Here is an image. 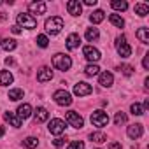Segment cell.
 <instances>
[{
    "label": "cell",
    "instance_id": "52a82bcc",
    "mask_svg": "<svg viewBox=\"0 0 149 149\" xmlns=\"http://www.w3.org/2000/svg\"><path fill=\"white\" fill-rule=\"evenodd\" d=\"M65 118H67V121L70 123V126H74V128H83V126H84V119H83L76 111H68V112L65 114Z\"/></svg>",
    "mask_w": 149,
    "mask_h": 149
},
{
    "label": "cell",
    "instance_id": "2e32d148",
    "mask_svg": "<svg viewBox=\"0 0 149 149\" xmlns=\"http://www.w3.org/2000/svg\"><path fill=\"white\" fill-rule=\"evenodd\" d=\"M79 44H81V37H79L77 33H70V35L67 37V47H68V49H76Z\"/></svg>",
    "mask_w": 149,
    "mask_h": 149
},
{
    "label": "cell",
    "instance_id": "d6986e66",
    "mask_svg": "<svg viewBox=\"0 0 149 149\" xmlns=\"http://www.w3.org/2000/svg\"><path fill=\"white\" fill-rule=\"evenodd\" d=\"M47 118H49V112H47V109H44V107H39V109L35 111V123H44V121H47Z\"/></svg>",
    "mask_w": 149,
    "mask_h": 149
},
{
    "label": "cell",
    "instance_id": "cb8c5ba5",
    "mask_svg": "<svg viewBox=\"0 0 149 149\" xmlns=\"http://www.w3.org/2000/svg\"><path fill=\"white\" fill-rule=\"evenodd\" d=\"M90 139L97 144H102V142H107V135L102 133V132H95V133H90Z\"/></svg>",
    "mask_w": 149,
    "mask_h": 149
},
{
    "label": "cell",
    "instance_id": "277c9868",
    "mask_svg": "<svg viewBox=\"0 0 149 149\" xmlns=\"http://www.w3.org/2000/svg\"><path fill=\"white\" fill-rule=\"evenodd\" d=\"M90 119H91L93 126H97V128H104V126H107V123H109V116H107V112H104V111H93Z\"/></svg>",
    "mask_w": 149,
    "mask_h": 149
},
{
    "label": "cell",
    "instance_id": "7402d4cb",
    "mask_svg": "<svg viewBox=\"0 0 149 149\" xmlns=\"http://www.w3.org/2000/svg\"><path fill=\"white\" fill-rule=\"evenodd\" d=\"M16 40L14 39H4L2 42H0V47H2L4 51H13V49H16Z\"/></svg>",
    "mask_w": 149,
    "mask_h": 149
},
{
    "label": "cell",
    "instance_id": "836d02e7",
    "mask_svg": "<svg viewBox=\"0 0 149 149\" xmlns=\"http://www.w3.org/2000/svg\"><path fill=\"white\" fill-rule=\"evenodd\" d=\"M114 123H116L118 126L123 125V123H126V114H125V112H118L116 118H114Z\"/></svg>",
    "mask_w": 149,
    "mask_h": 149
},
{
    "label": "cell",
    "instance_id": "603a6c76",
    "mask_svg": "<svg viewBox=\"0 0 149 149\" xmlns=\"http://www.w3.org/2000/svg\"><path fill=\"white\" fill-rule=\"evenodd\" d=\"M137 37L142 44H149V30L147 28H139L137 30Z\"/></svg>",
    "mask_w": 149,
    "mask_h": 149
},
{
    "label": "cell",
    "instance_id": "ba28073f",
    "mask_svg": "<svg viewBox=\"0 0 149 149\" xmlns=\"http://www.w3.org/2000/svg\"><path fill=\"white\" fill-rule=\"evenodd\" d=\"M83 53H84V58H86L88 61H98V60L102 58V56H100V51H98L97 47H93V46H84Z\"/></svg>",
    "mask_w": 149,
    "mask_h": 149
},
{
    "label": "cell",
    "instance_id": "6da1fadb",
    "mask_svg": "<svg viewBox=\"0 0 149 149\" xmlns=\"http://www.w3.org/2000/svg\"><path fill=\"white\" fill-rule=\"evenodd\" d=\"M63 19L60 18V16H53V18H49V19H46V30H47V33H51V35H56V33H60V30L63 28Z\"/></svg>",
    "mask_w": 149,
    "mask_h": 149
},
{
    "label": "cell",
    "instance_id": "ffe728a7",
    "mask_svg": "<svg viewBox=\"0 0 149 149\" xmlns=\"http://www.w3.org/2000/svg\"><path fill=\"white\" fill-rule=\"evenodd\" d=\"M13 74L9 72V70H2V72H0V84H2V86H7V84H11L13 83Z\"/></svg>",
    "mask_w": 149,
    "mask_h": 149
},
{
    "label": "cell",
    "instance_id": "7c38bea8",
    "mask_svg": "<svg viewBox=\"0 0 149 149\" xmlns=\"http://www.w3.org/2000/svg\"><path fill=\"white\" fill-rule=\"evenodd\" d=\"M53 79V70L49 67H42L39 72H37V81L39 83H47Z\"/></svg>",
    "mask_w": 149,
    "mask_h": 149
},
{
    "label": "cell",
    "instance_id": "e0dca14e",
    "mask_svg": "<svg viewBox=\"0 0 149 149\" xmlns=\"http://www.w3.org/2000/svg\"><path fill=\"white\" fill-rule=\"evenodd\" d=\"M28 7H30V11H32L33 14H44L46 9H47V6H46L44 2H32Z\"/></svg>",
    "mask_w": 149,
    "mask_h": 149
},
{
    "label": "cell",
    "instance_id": "f35d334b",
    "mask_svg": "<svg viewBox=\"0 0 149 149\" xmlns=\"http://www.w3.org/2000/svg\"><path fill=\"white\" fill-rule=\"evenodd\" d=\"M109 149H121V144L119 142H111L109 144Z\"/></svg>",
    "mask_w": 149,
    "mask_h": 149
},
{
    "label": "cell",
    "instance_id": "5bb4252c",
    "mask_svg": "<svg viewBox=\"0 0 149 149\" xmlns=\"http://www.w3.org/2000/svg\"><path fill=\"white\" fill-rule=\"evenodd\" d=\"M4 118H6L7 123H11V126H14V128H19V126H21V121H23V119H21L19 116H16L14 112L7 111V112L4 114Z\"/></svg>",
    "mask_w": 149,
    "mask_h": 149
},
{
    "label": "cell",
    "instance_id": "9a60e30c",
    "mask_svg": "<svg viewBox=\"0 0 149 149\" xmlns=\"http://www.w3.org/2000/svg\"><path fill=\"white\" fill-rule=\"evenodd\" d=\"M142 132H144V128H142L140 123H135V125L128 126V137H130V139H139V137H142Z\"/></svg>",
    "mask_w": 149,
    "mask_h": 149
},
{
    "label": "cell",
    "instance_id": "5b68a950",
    "mask_svg": "<svg viewBox=\"0 0 149 149\" xmlns=\"http://www.w3.org/2000/svg\"><path fill=\"white\" fill-rule=\"evenodd\" d=\"M116 49H118V53H119L121 58H128V56L132 54V47L128 46L125 35H119V37L116 39Z\"/></svg>",
    "mask_w": 149,
    "mask_h": 149
},
{
    "label": "cell",
    "instance_id": "d590c367",
    "mask_svg": "<svg viewBox=\"0 0 149 149\" xmlns=\"http://www.w3.org/2000/svg\"><path fill=\"white\" fill-rule=\"evenodd\" d=\"M68 149H84V142L83 140H72Z\"/></svg>",
    "mask_w": 149,
    "mask_h": 149
},
{
    "label": "cell",
    "instance_id": "7a4b0ae2",
    "mask_svg": "<svg viewBox=\"0 0 149 149\" xmlns=\"http://www.w3.org/2000/svg\"><path fill=\"white\" fill-rule=\"evenodd\" d=\"M53 65L58 68V70H68L70 67H72V60H70V56L68 54H61V53H58V54H54L53 56Z\"/></svg>",
    "mask_w": 149,
    "mask_h": 149
},
{
    "label": "cell",
    "instance_id": "60d3db41",
    "mask_svg": "<svg viewBox=\"0 0 149 149\" xmlns=\"http://www.w3.org/2000/svg\"><path fill=\"white\" fill-rule=\"evenodd\" d=\"M86 6H97V0H86Z\"/></svg>",
    "mask_w": 149,
    "mask_h": 149
},
{
    "label": "cell",
    "instance_id": "1f68e13d",
    "mask_svg": "<svg viewBox=\"0 0 149 149\" xmlns=\"http://www.w3.org/2000/svg\"><path fill=\"white\" fill-rule=\"evenodd\" d=\"M130 111H132V114H133V116H142V114H144L142 105H140V104H137V102H135V104H132Z\"/></svg>",
    "mask_w": 149,
    "mask_h": 149
},
{
    "label": "cell",
    "instance_id": "4fadbf2b",
    "mask_svg": "<svg viewBox=\"0 0 149 149\" xmlns=\"http://www.w3.org/2000/svg\"><path fill=\"white\" fill-rule=\"evenodd\" d=\"M98 83H100V86H104V88H109V86H112V83H114V77H112V74L111 72H102L100 74V77H98Z\"/></svg>",
    "mask_w": 149,
    "mask_h": 149
},
{
    "label": "cell",
    "instance_id": "74e56055",
    "mask_svg": "<svg viewBox=\"0 0 149 149\" xmlns=\"http://www.w3.org/2000/svg\"><path fill=\"white\" fill-rule=\"evenodd\" d=\"M142 67H144L146 70L149 68V54H146V56H144V60H142Z\"/></svg>",
    "mask_w": 149,
    "mask_h": 149
},
{
    "label": "cell",
    "instance_id": "8d00e7d4",
    "mask_svg": "<svg viewBox=\"0 0 149 149\" xmlns=\"http://www.w3.org/2000/svg\"><path fill=\"white\" fill-rule=\"evenodd\" d=\"M63 144H65V139H61V137H58V139L53 140V146H54V147H61Z\"/></svg>",
    "mask_w": 149,
    "mask_h": 149
},
{
    "label": "cell",
    "instance_id": "9c48e42d",
    "mask_svg": "<svg viewBox=\"0 0 149 149\" xmlns=\"http://www.w3.org/2000/svg\"><path fill=\"white\" fill-rule=\"evenodd\" d=\"M93 91V88H91V84H88V83H77L76 86H74V93H76L77 97H86V95H90Z\"/></svg>",
    "mask_w": 149,
    "mask_h": 149
},
{
    "label": "cell",
    "instance_id": "4316f807",
    "mask_svg": "<svg viewBox=\"0 0 149 149\" xmlns=\"http://www.w3.org/2000/svg\"><path fill=\"white\" fill-rule=\"evenodd\" d=\"M111 6H112V9H116V11H126V9H128V4L125 2V0H112Z\"/></svg>",
    "mask_w": 149,
    "mask_h": 149
},
{
    "label": "cell",
    "instance_id": "ee69618b",
    "mask_svg": "<svg viewBox=\"0 0 149 149\" xmlns=\"http://www.w3.org/2000/svg\"><path fill=\"white\" fill-rule=\"evenodd\" d=\"M4 133H6V130H4V126H0V137H2Z\"/></svg>",
    "mask_w": 149,
    "mask_h": 149
},
{
    "label": "cell",
    "instance_id": "8fae6325",
    "mask_svg": "<svg viewBox=\"0 0 149 149\" xmlns=\"http://www.w3.org/2000/svg\"><path fill=\"white\" fill-rule=\"evenodd\" d=\"M67 11H68V14H72V16H81L83 6L79 4V0H70V2H67Z\"/></svg>",
    "mask_w": 149,
    "mask_h": 149
},
{
    "label": "cell",
    "instance_id": "484cf974",
    "mask_svg": "<svg viewBox=\"0 0 149 149\" xmlns=\"http://www.w3.org/2000/svg\"><path fill=\"white\" fill-rule=\"evenodd\" d=\"M23 90H19V88H14V90H11L9 91V100H13V102H16V100H19V98H23Z\"/></svg>",
    "mask_w": 149,
    "mask_h": 149
},
{
    "label": "cell",
    "instance_id": "30bf717a",
    "mask_svg": "<svg viewBox=\"0 0 149 149\" xmlns=\"http://www.w3.org/2000/svg\"><path fill=\"white\" fill-rule=\"evenodd\" d=\"M49 132L53 133V135H60V133H63L65 132V123L61 121V119H51V123H49Z\"/></svg>",
    "mask_w": 149,
    "mask_h": 149
},
{
    "label": "cell",
    "instance_id": "f546056e",
    "mask_svg": "<svg viewBox=\"0 0 149 149\" xmlns=\"http://www.w3.org/2000/svg\"><path fill=\"white\" fill-rule=\"evenodd\" d=\"M37 144H39V140H37L35 137H26V139L23 140V146H25V147H28V149L37 147Z\"/></svg>",
    "mask_w": 149,
    "mask_h": 149
},
{
    "label": "cell",
    "instance_id": "d4e9b609",
    "mask_svg": "<svg viewBox=\"0 0 149 149\" xmlns=\"http://www.w3.org/2000/svg\"><path fill=\"white\" fill-rule=\"evenodd\" d=\"M109 21H111L114 26H118V28H123V26H125V19H123L121 16H118V14H111V16H109Z\"/></svg>",
    "mask_w": 149,
    "mask_h": 149
},
{
    "label": "cell",
    "instance_id": "f1b7e54d",
    "mask_svg": "<svg viewBox=\"0 0 149 149\" xmlns=\"http://www.w3.org/2000/svg\"><path fill=\"white\" fill-rule=\"evenodd\" d=\"M98 65H95V63H90L86 68H84V74H86V76H97V74H98Z\"/></svg>",
    "mask_w": 149,
    "mask_h": 149
},
{
    "label": "cell",
    "instance_id": "3957f363",
    "mask_svg": "<svg viewBox=\"0 0 149 149\" xmlns=\"http://www.w3.org/2000/svg\"><path fill=\"white\" fill-rule=\"evenodd\" d=\"M16 21H18L19 26H23V28H26V30H32V28L37 26V19H35L32 14H28V13H21V14H18Z\"/></svg>",
    "mask_w": 149,
    "mask_h": 149
},
{
    "label": "cell",
    "instance_id": "83f0119b",
    "mask_svg": "<svg viewBox=\"0 0 149 149\" xmlns=\"http://www.w3.org/2000/svg\"><path fill=\"white\" fill-rule=\"evenodd\" d=\"M135 13L144 18L146 14H149V6L147 4H135Z\"/></svg>",
    "mask_w": 149,
    "mask_h": 149
},
{
    "label": "cell",
    "instance_id": "8992f818",
    "mask_svg": "<svg viewBox=\"0 0 149 149\" xmlns=\"http://www.w3.org/2000/svg\"><path fill=\"white\" fill-rule=\"evenodd\" d=\"M53 98H54V102H56L58 105H63V107L72 104V97H70V93L65 91V90H58V91H54Z\"/></svg>",
    "mask_w": 149,
    "mask_h": 149
},
{
    "label": "cell",
    "instance_id": "44dd1931",
    "mask_svg": "<svg viewBox=\"0 0 149 149\" xmlns=\"http://www.w3.org/2000/svg\"><path fill=\"white\" fill-rule=\"evenodd\" d=\"M104 18H105V13L98 9V11L91 13V16H90V21H91L93 25H98V23H102V21H104Z\"/></svg>",
    "mask_w": 149,
    "mask_h": 149
},
{
    "label": "cell",
    "instance_id": "ac0fdd59",
    "mask_svg": "<svg viewBox=\"0 0 149 149\" xmlns=\"http://www.w3.org/2000/svg\"><path fill=\"white\" fill-rule=\"evenodd\" d=\"M18 116H19L21 119L30 118V116H32V105H30V104H23V105H19V107H18Z\"/></svg>",
    "mask_w": 149,
    "mask_h": 149
},
{
    "label": "cell",
    "instance_id": "e575fe53",
    "mask_svg": "<svg viewBox=\"0 0 149 149\" xmlns=\"http://www.w3.org/2000/svg\"><path fill=\"white\" fill-rule=\"evenodd\" d=\"M47 44H49V40H47L46 35H39L37 37V46L39 47H47Z\"/></svg>",
    "mask_w": 149,
    "mask_h": 149
},
{
    "label": "cell",
    "instance_id": "4dcf8cb0",
    "mask_svg": "<svg viewBox=\"0 0 149 149\" xmlns=\"http://www.w3.org/2000/svg\"><path fill=\"white\" fill-rule=\"evenodd\" d=\"M86 39L91 42V40H97L98 39V28H88L86 30Z\"/></svg>",
    "mask_w": 149,
    "mask_h": 149
},
{
    "label": "cell",
    "instance_id": "d6a6232c",
    "mask_svg": "<svg viewBox=\"0 0 149 149\" xmlns=\"http://www.w3.org/2000/svg\"><path fill=\"white\" fill-rule=\"evenodd\" d=\"M118 70H119V72H123L125 76H132V74H133V67H130V65H119V67H118Z\"/></svg>",
    "mask_w": 149,
    "mask_h": 149
},
{
    "label": "cell",
    "instance_id": "b9f144b4",
    "mask_svg": "<svg viewBox=\"0 0 149 149\" xmlns=\"http://www.w3.org/2000/svg\"><path fill=\"white\" fill-rule=\"evenodd\" d=\"M142 109H144V111H146V109H149V98H146V102H144V107H142Z\"/></svg>",
    "mask_w": 149,
    "mask_h": 149
},
{
    "label": "cell",
    "instance_id": "7bdbcfd3",
    "mask_svg": "<svg viewBox=\"0 0 149 149\" xmlns=\"http://www.w3.org/2000/svg\"><path fill=\"white\" fill-rule=\"evenodd\" d=\"M6 63H7V65H14V60H13V58H7Z\"/></svg>",
    "mask_w": 149,
    "mask_h": 149
},
{
    "label": "cell",
    "instance_id": "ab89813d",
    "mask_svg": "<svg viewBox=\"0 0 149 149\" xmlns=\"http://www.w3.org/2000/svg\"><path fill=\"white\" fill-rule=\"evenodd\" d=\"M11 32H13V33H16V35H18V33H21L19 26H11Z\"/></svg>",
    "mask_w": 149,
    "mask_h": 149
}]
</instances>
